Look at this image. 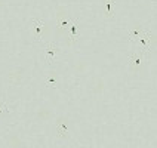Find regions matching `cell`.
<instances>
[{
    "instance_id": "1",
    "label": "cell",
    "mask_w": 157,
    "mask_h": 148,
    "mask_svg": "<svg viewBox=\"0 0 157 148\" xmlns=\"http://www.w3.org/2000/svg\"><path fill=\"white\" fill-rule=\"evenodd\" d=\"M133 43L140 44L141 52L148 53L150 51H151V47H153V44H154V36H153V33H151L150 30H142L141 34L138 36V39H136Z\"/></svg>"
},
{
    "instance_id": "2",
    "label": "cell",
    "mask_w": 157,
    "mask_h": 148,
    "mask_svg": "<svg viewBox=\"0 0 157 148\" xmlns=\"http://www.w3.org/2000/svg\"><path fill=\"white\" fill-rule=\"evenodd\" d=\"M144 62H145V53L144 52L131 53V55H129V58H128V64H129V67L135 68V70H138Z\"/></svg>"
},
{
    "instance_id": "3",
    "label": "cell",
    "mask_w": 157,
    "mask_h": 148,
    "mask_svg": "<svg viewBox=\"0 0 157 148\" xmlns=\"http://www.w3.org/2000/svg\"><path fill=\"white\" fill-rule=\"evenodd\" d=\"M31 24H33V31H34V37L37 42H40L42 40V37H43V33L44 30H46V25H44V22L42 19H33L31 21Z\"/></svg>"
},
{
    "instance_id": "4",
    "label": "cell",
    "mask_w": 157,
    "mask_h": 148,
    "mask_svg": "<svg viewBox=\"0 0 157 148\" xmlns=\"http://www.w3.org/2000/svg\"><path fill=\"white\" fill-rule=\"evenodd\" d=\"M59 53H61L59 47H58L56 44H53V43L48 44V47H46V51H44L46 59H48V62H49V64H53L55 58H56V55H59Z\"/></svg>"
},
{
    "instance_id": "5",
    "label": "cell",
    "mask_w": 157,
    "mask_h": 148,
    "mask_svg": "<svg viewBox=\"0 0 157 148\" xmlns=\"http://www.w3.org/2000/svg\"><path fill=\"white\" fill-rule=\"evenodd\" d=\"M56 135H58V138H65V136H68V135H70V132H68V126H67V122H65L64 119H59L58 123H56Z\"/></svg>"
},
{
    "instance_id": "6",
    "label": "cell",
    "mask_w": 157,
    "mask_h": 148,
    "mask_svg": "<svg viewBox=\"0 0 157 148\" xmlns=\"http://www.w3.org/2000/svg\"><path fill=\"white\" fill-rule=\"evenodd\" d=\"M68 28H70V40L71 42H76V40L78 39V36H77V19L70 21Z\"/></svg>"
},
{
    "instance_id": "7",
    "label": "cell",
    "mask_w": 157,
    "mask_h": 148,
    "mask_svg": "<svg viewBox=\"0 0 157 148\" xmlns=\"http://www.w3.org/2000/svg\"><path fill=\"white\" fill-rule=\"evenodd\" d=\"M56 25L61 27L62 30L64 28H67V27L70 25V19H67V18H64V15H56Z\"/></svg>"
},
{
    "instance_id": "8",
    "label": "cell",
    "mask_w": 157,
    "mask_h": 148,
    "mask_svg": "<svg viewBox=\"0 0 157 148\" xmlns=\"http://www.w3.org/2000/svg\"><path fill=\"white\" fill-rule=\"evenodd\" d=\"M141 31H142V28H140V27H138V28H133V30L129 31V40H131L132 43L138 39V36L141 34Z\"/></svg>"
},
{
    "instance_id": "9",
    "label": "cell",
    "mask_w": 157,
    "mask_h": 148,
    "mask_svg": "<svg viewBox=\"0 0 157 148\" xmlns=\"http://www.w3.org/2000/svg\"><path fill=\"white\" fill-rule=\"evenodd\" d=\"M56 82H58L56 77H48L44 80V85L48 87H56Z\"/></svg>"
},
{
    "instance_id": "10",
    "label": "cell",
    "mask_w": 157,
    "mask_h": 148,
    "mask_svg": "<svg viewBox=\"0 0 157 148\" xmlns=\"http://www.w3.org/2000/svg\"><path fill=\"white\" fill-rule=\"evenodd\" d=\"M111 2H113V0H105V13H107L108 18L113 17V12H111Z\"/></svg>"
},
{
    "instance_id": "11",
    "label": "cell",
    "mask_w": 157,
    "mask_h": 148,
    "mask_svg": "<svg viewBox=\"0 0 157 148\" xmlns=\"http://www.w3.org/2000/svg\"><path fill=\"white\" fill-rule=\"evenodd\" d=\"M3 111H6V113H8V111H9V108H8V105H6V104L0 102V113H3Z\"/></svg>"
},
{
    "instance_id": "12",
    "label": "cell",
    "mask_w": 157,
    "mask_h": 148,
    "mask_svg": "<svg viewBox=\"0 0 157 148\" xmlns=\"http://www.w3.org/2000/svg\"><path fill=\"white\" fill-rule=\"evenodd\" d=\"M153 2H156V0H153Z\"/></svg>"
}]
</instances>
